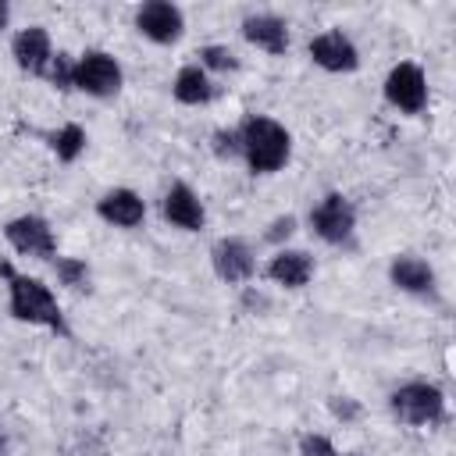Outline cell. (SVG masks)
Listing matches in <instances>:
<instances>
[{
  "label": "cell",
  "mask_w": 456,
  "mask_h": 456,
  "mask_svg": "<svg viewBox=\"0 0 456 456\" xmlns=\"http://www.w3.org/2000/svg\"><path fill=\"white\" fill-rule=\"evenodd\" d=\"M0 278H4V289H7V314H11L18 324L43 328V331H53V335H61V338H71L64 306L57 303V292H53L43 278L18 271V267H14L11 260H4V256H0Z\"/></svg>",
  "instance_id": "6da1fadb"
},
{
  "label": "cell",
  "mask_w": 456,
  "mask_h": 456,
  "mask_svg": "<svg viewBox=\"0 0 456 456\" xmlns=\"http://www.w3.org/2000/svg\"><path fill=\"white\" fill-rule=\"evenodd\" d=\"M239 135V160L246 164L249 175H278L292 160V132L271 118V114H246L235 125Z\"/></svg>",
  "instance_id": "7a4b0ae2"
},
{
  "label": "cell",
  "mask_w": 456,
  "mask_h": 456,
  "mask_svg": "<svg viewBox=\"0 0 456 456\" xmlns=\"http://www.w3.org/2000/svg\"><path fill=\"white\" fill-rule=\"evenodd\" d=\"M388 410L406 428H442L449 420L445 388L428 378H413V381H403L399 388H392Z\"/></svg>",
  "instance_id": "3957f363"
},
{
  "label": "cell",
  "mask_w": 456,
  "mask_h": 456,
  "mask_svg": "<svg viewBox=\"0 0 456 456\" xmlns=\"http://www.w3.org/2000/svg\"><path fill=\"white\" fill-rule=\"evenodd\" d=\"M306 221H310V232L324 246H335V249H353L356 246V207L346 192H338V189L324 192L310 207Z\"/></svg>",
  "instance_id": "277c9868"
},
{
  "label": "cell",
  "mask_w": 456,
  "mask_h": 456,
  "mask_svg": "<svg viewBox=\"0 0 456 456\" xmlns=\"http://www.w3.org/2000/svg\"><path fill=\"white\" fill-rule=\"evenodd\" d=\"M125 86V68L114 53L100 50V46H89L75 57V78H71V89L93 96V100H114Z\"/></svg>",
  "instance_id": "5b68a950"
},
{
  "label": "cell",
  "mask_w": 456,
  "mask_h": 456,
  "mask_svg": "<svg viewBox=\"0 0 456 456\" xmlns=\"http://www.w3.org/2000/svg\"><path fill=\"white\" fill-rule=\"evenodd\" d=\"M381 93H385V103L395 107L399 114H424L428 110V75L417 61H399L388 68L385 82H381Z\"/></svg>",
  "instance_id": "8992f818"
},
{
  "label": "cell",
  "mask_w": 456,
  "mask_h": 456,
  "mask_svg": "<svg viewBox=\"0 0 456 456\" xmlns=\"http://www.w3.org/2000/svg\"><path fill=\"white\" fill-rule=\"evenodd\" d=\"M4 239L18 256L32 260H53L57 256V235L53 224L43 214H18L4 224Z\"/></svg>",
  "instance_id": "52a82bcc"
},
{
  "label": "cell",
  "mask_w": 456,
  "mask_h": 456,
  "mask_svg": "<svg viewBox=\"0 0 456 456\" xmlns=\"http://www.w3.org/2000/svg\"><path fill=\"white\" fill-rule=\"evenodd\" d=\"M132 25L142 39H150L157 46H175L185 36V11L171 0H146L135 7Z\"/></svg>",
  "instance_id": "ba28073f"
},
{
  "label": "cell",
  "mask_w": 456,
  "mask_h": 456,
  "mask_svg": "<svg viewBox=\"0 0 456 456\" xmlns=\"http://www.w3.org/2000/svg\"><path fill=\"white\" fill-rule=\"evenodd\" d=\"M310 61L328 75H353L360 68V46L342 28H324L306 43Z\"/></svg>",
  "instance_id": "9c48e42d"
},
{
  "label": "cell",
  "mask_w": 456,
  "mask_h": 456,
  "mask_svg": "<svg viewBox=\"0 0 456 456\" xmlns=\"http://www.w3.org/2000/svg\"><path fill=\"white\" fill-rule=\"evenodd\" d=\"M210 267L224 285H249L256 274V253L242 235H221L210 246Z\"/></svg>",
  "instance_id": "30bf717a"
},
{
  "label": "cell",
  "mask_w": 456,
  "mask_h": 456,
  "mask_svg": "<svg viewBox=\"0 0 456 456\" xmlns=\"http://www.w3.org/2000/svg\"><path fill=\"white\" fill-rule=\"evenodd\" d=\"M160 217L178 232H203L207 228V207L200 192L189 182H171L160 196Z\"/></svg>",
  "instance_id": "8fae6325"
},
{
  "label": "cell",
  "mask_w": 456,
  "mask_h": 456,
  "mask_svg": "<svg viewBox=\"0 0 456 456\" xmlns=\"http://www.w3.org/2000/svg\"><path fill=\"white\" fill-rule=\"evenodd\" d=\"M388 285L406 296L428 299L438 292V274H435L431 260H424L420 253H395L388 260Z\"/></svg>",
  "instance_id": "7c38bea8"
},
{
  "label": "cell",
  "mask_w": 456,
  "mask_h": 456,
  "mask_svg": "<svg viewBox=\"0 0 456 456\" xmlns=\"http://www.w3.org/2000/svg\"><path fill=\"white\" fill-rule=\"evenodd\" d=\"M314 271H317L314 256H310L306 249H296V246L274 249V253L267 256V264H264V278H267L271 285H281V289H292V292L306 289V285L314 281Z\"/></svg>",
  "instance_id": "4fadbf2b"
},
{
  "label": "cell",
  "mask_w": 456,
  "mask_h": 456,
  "mask_svg": "<svg viewBox=\"0 0 456 456\" xmlns=\"http://www.w3.org/2000/svg\"><path fill=\"white\" fill-rule=\"evenodd\" d=\"M53 53H57L53 50V39H50V32L43 25H25V28H18L11 36V57H14V64L25 75L43 78L46 68H50V61H53Z\"/></svg>",
  "instance_id": "5bb4252c"
},
{
  "label": "cell",
  "mask_w": 456,
  "mask_h": 456,
  "mask_svg": "<svg viewBox=\"0 0 456 456\" xmlns=\"http://www.w3.org/2000/svg\"><path fill=\"white\" fill-rule=\"evenodd\" d=\"M239 32H242V39L249 46H256V50H264L271 57H281L289 50V43H292L289 21L281 14H274V11H253V14H246L242 25H239Z\"/></svg>",
  "instance_id": "9a60e30c"
},
{
  "label": "cell",
  "mask_w": 456,
  "mask_h": 456,
  "mask_svg": "<svg viewBox=\"0 0 456 456\" xmlns=\"http://www.w3.org/2000/svg\"><path fill=\"white\" fill-rule=\"evenodd\" d=\"M96 217L103 224H110V228L132 232V228H139L146 221V200L128 185H114L96 200Z\"/></svg>",
  "instance_id": "2e32d148"
},
{
  "label": "cell",
  "mask_w": 456,
  "mask_h": 456,
  "mask_svg": "<svg viewBox=\"0 0 456 456\" xmlns=\"http://www.w3.org/2000/svg\"><path fill=\"white\" fill-rule=\"evenodd\" d=\"M214 93H217L214 78H210L196 61H185V64L175 71V78H171V96H175V103H182V107H207V103L214 100Z\"/></svg>",
  "instance_id": "e0dca14e"
},
{
  "label": "cell",
  "mask_w": 456,
  "mask_h": 456,
  "mask_svg": "<svg viewBox=\"0 0 456 456\" xmlns=\"http://www.w3.org/2000/svg\"><path fill=\"white\" fill-rule=\"evenodd\" d=\"M43 139H46L50 153H53L61 164H75V160L86 153V146H89V132H86L78 121H64L61 128L46 132Z\"/></svg>",
  "instance_id": "ac0fdd59"
},
{
  "label": "cell",
  "mask_w": 456,
  "mask_h": 456,
  "mask_svg": "<svg viewBox=\"0 0 456 456\" xmlns=\"http://www.w3.org/2000/svg\"><path fill=\"white\" fill-rule=\"evenodd\" d=\"M50 267H53V274H57V285H64V289H71V292H89L93 271H89V264H86L82 256H64V253H57V256L50 260Z\"/></svg>",
  "instance_id": "d6986e66"
},
{
  "label": "cell",
  "mask_w": 456,
  "mask_h": 456,
  "mask_svg": "<svg viewBox=\"0 0 456 456\" xmlns=\"http://www.w3.org/2000/svg\"><path fill=\"white\" fill-rule=\"evenodd\" d=\"M196 64L214 78V75H232V71H239V53L228 46V43H203L200 46V53H196Z\"/></svg>",
  "instance_id": "ffe728a7"
},
{
  "label": "cell",
  "mask_w": 456,
  "mask_h": 456,
  "mask_svg": "<svg viewBox=\"0 0 456 456\" xmlns=\"http://www.w3.org/2000/svg\"><path fill=\"white\" fill-rule=\"evenodd\" d=\"M43 78H46V82H50L53 89L68 93V89H71V78H75V57H71V53H64V50H57Z\"/></svg>",
  "instance_id": "44dd1931"
},
{
  "label": "cell",
  "mask_w": 456,
  "mask_h": 456,
  "mask_svg": "<svg viewBox=\"0 0 456 456\" xmlns=\"http://www.w3.org/2000/svg\"><path fill=\"white\" fill-rule=\"evenodd\" d=\"M296 449H299V456H342L338 445L321 431H303L296 438Z\"/></svg>",
  "instance_id": "7402d4cb"
},
{
  "label": "cell",
  "mask_w": 456,
  "mask_h": 456,
  "mask_svg": "<svg viewBox=\"0 0 456 456\" xmlns=\"http://www.w3.org/2000/svg\"><path fill=\"white\" fill-rule=\"evenodd\" d=\"M296 228H299V221H296V214H278L267 228H264V242H271L274 249H281L292 235H296Z\"/></svg>",
  "instance_id": "603a6c76"
},
{
  "label": "cell",
  "mask_w": 456,
  "mask_h": 456,
  "mask_svg": "<svg viewBox=\"0 0 456 456\" xmlns=\"http://www.w3.org/2000/svg\"><path fill=\"white\" fill-rule=\"evenodd\" d=\"M210 150L217 160H239V135H235V125L232 128H214L210 132Z\"/></svg>",
  "instance_id": "cb8c5ba5"
},
{
  "label": "cell",
  "mask_w": 456,
  "mask_h": 456,
  "mask_svg": "<svg viewBox=\"0 0 456 456\" xmlns=\"http://www.w3.org/2000/svg\"><path fill=\"white\" fill-rule=\"evenodd\" d=\"M328 410H331V417L342 420V424H356L360 413H363V406H360L353 395H328Z\"/></svg>",
  "instance_id": "d4e9b609"
},
{
  "label": "cell",
  "mask_w": 456,
  "mask_h": 456,
  "mask_svg": "<svg viewBox=\"0 0 456 456\" xmlns=\"http://www.w3.org/2000/svg\"><path fill=\"white\" fill-rule=\"evenodd\" d=\"M11 25V4L7 0H0V32Z\"/></svg>",
  "instance_id": "484cf974"
},
{
  "label": "cell",
  "mask_w": 456,
  "mask_h": 456,
  "mask_svg": "<svg viewBox=\"0 0 456 456\" xmlns=\"http://www.w3.org/2000/svg\"><path fill=\"white\" fill-rule=\"evenodd\" d=\"M0 456H7V431H4V424H0Z\"/></svg>",
  "instance_id": "4316f807"
},
{
  "label": "cell",
  "mask_w": 456,
  "mask_h": 456,
  "mask_svg": "<svg viewBox=\"0 0 456 456\" xmlns=\"http://www.w3.org/2000/svg\"><path fill=\"white\" fill-rule=\"evenodd\" d=\"M342 456H363V452H342Z\"/></svg>",
  "instance_id": "83f0119b"
}]
</instances>
